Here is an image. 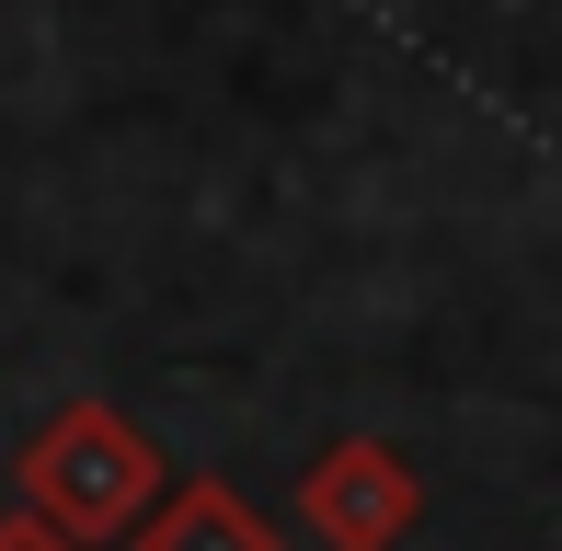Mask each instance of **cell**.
I'll use <instances>...</instances> for the list:
<instances>
[{"label":"cell","mask_w":562,"mask_h":551,"mask_svg":"<svg viewBox=\"0 0 562 551\" xmlns=\"http://www.w3.org/2000/svg\"><path fill=\"white\" fill-rule=\"evenodd\" d=\"M425 517V483L391 437H334L311 471H299V529L322 551H402Z\"/></svg>","instance_id":"2"},{"label":"cell","mask_w":562,"mask_h":551,"mask_svg":"<svg viewBox=\"0 0 562 551\" xmlns=\"http://www.w3.org/2000/svg\"><path fill=\"white\" fill-rule=\"evenodd\" d=\"M126 551H276V529H265V517H252L229 483H207V471H195V483L161 494V517H149Z\"/></svg>","instance_id":"3"},{"label":"cell","mask_w":562,"mask_h":551,"mask_svg":"<svg viewBox=\"0 0 562 551\" xmlns=\"http://www.w3.org/2000/svg\"><path fill=\"white\" fill-rule=\"evenodd\" d=\"M0 551H81V540H58L46 517H0Z\"/></svg>","instance_id":"4"},{"label":"cell","mask_w":562,"mask_h":551,"mask_svg":"<svg viewBox=\"0 0 562 551\" xmlns=\"http://www.w3.org/2000/svg\"><path fill=\"white\" fill-rule=\"evenodd\" d=\"M161 494H172L161 437L138 414H115V403H58L23 437V517H46V529L81 540V551L138 540L161 517Z\"/></svg>","instance_id":"1"}]
</instances>
